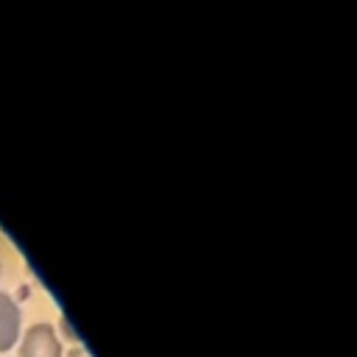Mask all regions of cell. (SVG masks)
Segmentation results:
<instances>
[{
    "label": "cell",
    "mask_w": 357,
    "mask_h": 357,
    "mask_svg": "<svg viewBox=\"0 0 357 357\" xmlns=\"http://www.w3.org/2000/svg\"><path fill=\"white\" fill-rule=\"evenodd\" d=\"M17 357H64V349H61V340H59L53 324H47V321L31 324L20 335Z\"/></svg>",
    "instance_id": "obj_1"
},
{
    "label": "cell",
    "mask_w": 357,
    "mask_h": 357,
    "mask_svg": "<svg viewBox=\"0 0 357 357\" xmlns=\"http://www.w3.org/2000/svg\"><path fill=\"white\" fill-rule=\"evenodd\" d=\"M20 335H22V310L11 293L0 290V354L11 351L20 343Z\"/></svg>",
    "instance_id": "obj_2"
},
{
    "label": "cell",
    "mask_w": 357,
    "mask_h": 357,
    "mask_svg": "<svg viewBox=\"0 0 357 357\" xmlns=\"http://www.w3.org/2000/svg\"><path fill=\"white\" fill-rule=\"evenodd\" d=\"M64 357H92V354H89L81 343H75V346H70V349H67V354H64Z\"/></svg>",
    "instance_id": "obj_3"
},
{
    "label": "cell",
    "mask_w": 357,
    "mask_h": 357,
    "mask_svg": "<svg viewBox=\"0 0 357 357\" xmlns=\"http://www.w3.org/2000/svg\"><path fill=\"white\" fill-rule=\"evenodd\" d=\"M0 276H3V262H0Z\"/></svg>",
    "instance_id": "obj_4"
}]
</instances>
